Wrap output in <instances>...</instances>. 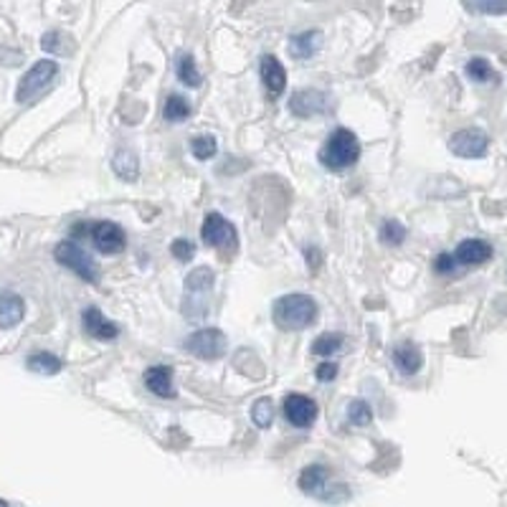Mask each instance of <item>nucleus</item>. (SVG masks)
<instances>
[{
  "label": "nucleus",
  "instance_id": "1",
  "mask_svg": "<svg viewBox=\"0 0 507 507\" xmlns=\"http://www.w3.org/2000/svg\"><path fill=\"white\" fill-rule=\"evenodd\" d=\"M317 315H320L317 299L310 295H302V292L277 297L274 305H271V320L284 333L307 330L310 325H315Z\"/></svg>",
  "mask_w": 507,
  "mask_h": 507
},
{
  "label": "nucleus",
  "instance_id": "2",
  "mask_svg": "<svg viewBox=\"0 0 507 507\" xmlns=\"http://www.w3.org/2000/svg\"><path fill=\"white\" fill-rule=\"evenodd\" d=\"M320 165L333 173H342V170L352 168L360 157V140L358 135L348 129V127H338L327 135V140L320 147Z\"/></svg>",
  "mask_w": 507,
  "mask_h": 507
},
{
  "label": "nucleus",
  "instance_id": "3",
  "mask_svg": "<svg viewBox=\"0 0 507 507\" xmlns=\"http://www.w3.org/2000/svg\"><path fill=\"white\" fill-rule=\"evenodd\" d=\"M297 485H299L302 493L310 494V497H317V500H323V503H342V500H348V494H351L345 485L333 482L330 469L325 465L305 467V469L299 472Z\"/></svg>",
  "mask_w": 507,
  "mask_h": 507
},
{
  "label": "nucleus",
  "instance_id": "4",
  "mask_svg": "<svg viewBox=\"0 0 507 507\" xmlns=\"http://www.w3.org/2000/svg\"><path fill=\"white\" fill-rule=\"evenodd\" d=\"M216 274L209 267L193 269L185 277V299H183V315L191 320H198L206 315V297L211 295Z\"/></svg>",
  "mask_w": 507,
  "mask_h": 507
},
{
  "label": "nucleus",
  "instance_id": "5",
  "mask_svg": "<svg viewBox=\"0 0 507 507\" xmlns=\"http://www.w3.org/2000/svg\"><path fill=\"white\" fill-rule=\"evenodd\" d=\"M54 259H57L61 267L71 269L86 284L99 282V264L92 259V254L82 249L79 241H61L57 249H54Z\"/></svg>",
  "mask_w": 507,
  "mask_h": 507
},
{
  "label": "nucleus",
  "instance_id": "6",
  "mask_svg": "<svg viewBox=\"0 0 507 507\" xmlns=\"http://www.w3.org/2000/svg\"><path fill=\"white\" fill-rule=\"evenodd\" d=\"M58 76V64L51 61V58H41L31 67L21 82H18V89H15V102L18 104H29L33 99L39 97L41 92H46L51 82Z\"/></svg>",
  "mask_w": 507,
  "mask_h": 507
},
{
  "label": "nucleus",
  "instance_id": "7",
  "mask_svg": "<svg viewBox=\"0 0 507 507\" xmlns=\"http://www.w3.org/2000/svg\"><path fill=\"white\" fill-rule=\"evenodd\" d=\"M183 348L200 360H218L228 351V338L218 327H203L183 340Z\"/></svg>",
  "mask_w": 507,
  "mask_h": 507
},
{
  "label": "nucleus",
  "instance_id": "8",
  "mask_svg": "<svg viewBox=\"0 0 507 507\" xmlns=\"http://www.w3.org/2000/svg\"><path fill=\"white\" fill-rule=\"evenodd\" d=\"M449 150L457 157L479 160V157L487 156V150H490V135H487L482 127H465V129H457V132L449 138Z\"/></svg>",
  "mask_w": 507,
  "mask_h": 507
},
{
  "label": "nucleus",
  "instance_id": "9",
  "mask_svg": "<svg viewBox=\"0 0 507 507\" xmlns=\"http://www.w3.org/2000/svg\"><path fill=\"white\" fill-rule=\"evenodd\" d=\"M200 241L211 249H228L234 252L239 246V239H236V231L234 226L226 221L221 213L211 211L206 218H203V226H200Z\"/></svg>",
  "mask_w": 507,
  "mask_h": 507
},
{
  "label": "nucleus",
  "instance_id": "10",
  "mask_svg": "<svg viewBox=\"0 0 507 507\" xmlns=\"http://www.w3.org/2000/svg\"><path fill=\"white\" fill-rule=\"evenodd\" d=\"M284 419L292 423L295 429H310L317 422L320 406L317 401L305 394H287L282 401Z\"/></svg>",
  "mask_w": 507,
  "mask_h": 507
},
{
  "label": "nucleus",
  "instance_id": "11",
  "mask_svg": "<svg viewBox=\"0 0 507 507\" xmlns=\"http://www.w3.org/2000/svg\"><path fill=\"white\" fill-rule=\"evenodd\" d=\"M89 239L94 244V249L107 256H114V254L125 252L127 246V234L125 228L114 221H99V224H92V234Z\"/></svg>",
  "mask_w": 507,
  "mask_h": 507
},
{
  "label": "nucleus",
  "instance_id": "12",
  "mask_svg": "<svg viewBox=\"0 0 507 507\" xmlns=\"http://www.w3.org/2000/svg\"><path fill=\"white\" fill-rule=\"evenodd\" d=\"M289 112L299 120H310L327 112V94L320 89H299L289 97Z\"/></svg>",
  "mask_w": 507,
  "mask_h": 507
},
{
  "label": "nucleus",
  "instance_id": "13",
  "mask_svg": "<svg viewBox=\"0 0 507 507\" xmlns=\"http://www.w3.org/2000/svg\"><path fill=\"white\" fill-rule=\"evenodd\" d=\"M494 256V249L490 241L485 239H465L457 244L454 259L459 267H482Z\"/></svg>",
  "mask_w": 507,
  "mask_h": 507
},
{
  "label": "nucleus",
  "instance_id": "14",
  "mask_svg": "<svg viewBox=\"0 0 507 507\" xmlns=\"http://www.w3.org/2000/svg\"><path fill=\"white\" fill-rule=\"evenodd\" d=\"M82 325H84V333L86 335H92L94 340H102V342H107V340H117L120 338V325L112 323V320H107L99 307L94 305H89L84 307L82 312Z\"/></svg>",
  "mask_w": 507,
  "mask_h": 507
},
{
  "label": "nucleus",
  "instance_id": "15",
  "mask_svg": "<svg viewBox=\"0 0 507 507\" xmlns=\"http://www.w3.org/2000/svg\"><path fill=\"white\" fill-rule=\"evenodd\" d=\"M259 74H262V84L267 89V94L271 99H280L287 89V71H284L282 61L277 57H262L259 61Z\"/></svg>",
  "mask_w": 507,
  "mask_h": 507
},
{
  "label": "nucleus",
  "instance_id": "16",
  "mask_svg": "<svg viewBox=\"0 0 507 507\" xmlns=\"http://www.w3.org/2000/svg\"><path fill=\"white\" fill-rule=\"evenodd\" d=\"M145 388L157 398H175V386H173V368L170 366H150L145 370Z\"/></svg>",
  "mask_w": 507,
  "mask_h": 507
},
{
  "label": "nucleus",
  "instance_id": "17",
  "mask_svg": "<svg viewBox=\"0 0 507 507\" xmlns=\"http://www.w3.org/2000/svg\"><path fill=\"white\" fill-rule=\"evenodd\" d=\"M394 366L401 376H416L423 368V352L414 342H398L394 348Z\"/></svg>",
  "mask_w": 507,
  "mask_h": 507
},
{
  "label": "nucleus",
  "instance_id": "18",
  "mask_svg": "<svg viewBox=\"0 0 507 507\" xmlns=\"http://www.w3.org/2000/svg\"><path fill=\"white\" fill-rule=\"evenodd\" d=\"M26 317V302L15 292H3L0 295V330H11L15 325L23 323Z\"/></svg>",
  "mask_w": 507,
  "mask_h": 507
},
{
  "label": "nucleus",
  "instance_id": "19",
  "mask_svg": "<svg viewBox=\"0 0 507 507\" xmlns=\"http://www.w3.org/2000/svg\"><path fill=\"white\" fill-rule=\"evenodd\" d=\"M320 46H323V31H302V33H295L289 39V54L299 61H305V58L315 57L320 51Z\"/></svg>",
  "mask_w": 507,
  "mask_h": 507
},
{
  "label": "nucleus",
  "instance_id": "20",
  "mask_svg": "<svg viewBox=\"0 0 507 507\" xmlns=\"http://www.w3.org/2000/svg\"><path fill=\"white\" fill-rule=\"evenodd\" d=\"M26 368L33 370V373H39V376H57V373L64 370V360L54 352L36 351L26 358Z\"/></svg>",
  "mask_w": 507,
  "mask_h": 507
},
{
  "label": "nucleus",
  "instance_id": "21",
  "mask_svg": "<svg viewBox=\"0 0 507 507\" xmlns=\"http://www.w3.org/2000/svg\"><path fill=\"white\" fill-rule=\"evenodd\" d=\"M112 168H114V173H117V178H122V181H127V183H135V181H138V175H140V163H138V156H135L132 150H125V147H120V150L114 153Z\"/></svg>",
  "mask_w": 507,
  "mask_h": 507
},
{
  "label": "nucleus",
  "instance_id": "22",
  "mask_svg": "<svg viewBox=\"0 0 507 507\" xmlns=\"http://www.w3.org/2000/svg\"><path fill=\"white\" fill-rule=\"evenodd\" d=\"M175 74H178V82L188 89H198V86L203 84V74L198 71L196 67V58L191 57V54H181L178 61H175Z\"/></svg>",
  "mask_w": 507,
  "mask_h": 507
},
{
  "label": "nucleus",
  "instance_id": "23",
  "mask_svg": "<svg viewBox=\"0 0 507 507\" xmlns=\"http://www.w3.org/2000/svg\"><path fill=\"white\" fill-rule=\"evenodd\" d=\"M465 74L469 82L475 84H490V82H497V74H494L493 64L485 57H472L465 64Z\"/></svg>",
  "mask_w": 507,
  "mask_h": 507
},
{
  "label": "nucleus",
  "instance_id": "24",
  "mask_svg": "<svg viewBox=\"0 0 507 507\" xmlns=\"http://www.w3.org/2000/svg\"><path fill=\"white\" fill-rule=\"evenodd\" d=\"M342 345H345V335L342 333H323V335L315 338L310 352L312 355H320V358H330V355L342 351Z\"/></svg>",
  "mask_w": 507,
  "mask_h": 507
},
{
  "label": "nucleus",
  "instance_id": "25",
  "mask_svg": "<svg viewBox=\"0 0 507 507\" xmlns=\"http://www.w3.org/2000/svg\"><path fill=\"white\" fill-rule=\"evenodd\" d=\"M163 117L168 122H185L191 117V102L183 94H170L165 99V107H163Z\"/></svg>",
  "mask_w": 507,
  "mask_h": 507
},
{
  "label": "nucleus",
  "instance_id": "26",
  "mask_svg": "<svg viewBox=\"0 0 507 507\" xmlns=\"http://www.w3.org/2000/svg\"><path fill=\"white\" fill-rule=\"evenodd\" d=\"M406 236H409V228L401 224V221H396V218L383 221V226H380V241H383L386 246H391V249L404 246V244H406Z\"/></svg>",
  "mask_w": 507,
  "mask_h": 507
},
{
  "label": "nucleus",
  "instance_id": "27",
  "mask_svg": "<svg viewBox=\"0 0 507 507\" xmlns=\"http://www.w3.org/2000/svg\"><path fill=\"white\" fill-rule=\"evenodd\" d=\"M216 153H218V140H216L213 135H196V138L191 140V156L196 157V160H200V163L216 157Z\"/></svg>",
  "mask_w": 507,
  "mask_h": 507
},
{
  "label": "nucleus",
  "instance_id": "28",
  "mask_svg": "<svg viewBox=\"0 0 507 507\" xmlns=\"http://www.w3.org/2000/svg\"><path fill=\"white\" fill-rule=\"evenodd\" d=\"M348 422L352 426H368V423L373 422V409H370V404L363 401V398H355L348 404Z\"/></svg>",
  "mask_w": 507,
  "mask_h": 507
},
{
  "label": "nucleus",
  "instance_id": "29",
  "mask_svg": "<svg viewBox=\"0 0 507 507\" xmlns=\"http://www.w3.org/2000/svg\"><path fill=\"white\" fill-rule=\"evenodd\" d=\"M252 422L254 426H259V429H269V426H271V422H274V406H271L269 398H256V401H254Z\"/></svg>",
  "mask_w": 507,
  "mask_h": 507
},
{
  "label": "nucleus",
  "instance_id": "30",
  "mask_svg": "<svg viewBox=\"0 0 507 507\" xmlns=\"http://www.w3.org/2000/svg\"><path fill=\"white\" fill-rule=\"evenodd\" d=\"M170 254H173L181 264H188V262H193V256H196V244L191 239H175L170 244Z\"/></svg>",
  "mask_w": 507,
  "mask_h": 507
},
{
  "label": "nucleus",
  "instance_id": "31",
  "mask_svg": "<svg viewBox=\"0 0 507 507\" xmlns=\"http://www.w3.org/2000/svg\"><path fill=\"white\" fill-rule=\"evenodd\" d=\"M64 41H69V39H67L61 31H49V33H43L41 49L43 51H49V54H67Z\"/></svg>",
  "mask_w": 507,
  "mask_h": 507
},
{
  "label": "nucleus",
  "instance_id": "32",
  "mask_svg": "<svg viewBox=\"0 0 507 507\" xmlns=\"http://www.w3.org/2000/svg\"><path fill=\"white\" fill-rule=\"evenodd\" d=\"M469 5L485 15H505L507 13V0H469Z\"/></svg>",
  "mask_w": 507,
  "mask_h": 507
},
{
  "label": "nucleus",
  "instance_id": "33",
  "mask_svg": "<svg viewBox=\"0 0 507 507\" xmlns=\"http://www.w3.org/2000/svg\"><path fill=\"white\" fill-rule=\"evenodd\" d=\"M457 267H459V264H457L454 254L451 252L437 254V259H434V271H437L439 277H449L451 271H454Z\"/></svg>",
  "mask_w": 507,
  "mask_h": 507
},
{
  "label": "nucleus",
  "instance_id": "34",
  "mask_svg": "<svg viewBox=\"0 0 507 507\" xmlns=\"http://www.w3.org/2000/svg\"><path fill=\"white\" fill-rule=\"evenodd\" d=\"M338 363H333V360H325L320 366L315 368V378L320 380V383H330V380L338 378Z\"/></svg>",
  "mask_w": 507,
  "mask_h": 507
},
{
  "label": "nucleus",
  "instance_id": "35",
  "mask_svg": "<svg viewBox=\"0 0 507 507\" xmlns=\"http://www.w3.org/2000/svg\"><path fill=\"white\" fill-rule=\"evenodd\" d=\"M305 256H307V264H310V269H317L320 264H323V254L317 252L315 246H307V252H305Z\"/></svg>",
  "mask_w": 507,
  "mask_h": 507
},
{
  "label": "nucleus",
  "instance_id": "36",
  "mask_svg": "<svg viewBox=\"0 0 507 507\" xmlns=\"http://www.w3.org/2000/svg\"><path fill=\"white\" fill-rule=\"evenodd\" d=\"M0 507H13L11 503H5V500H0Z\"/></svg>",
  "mask_w": 507,
  "mask_h": 507
}]
</instances>
